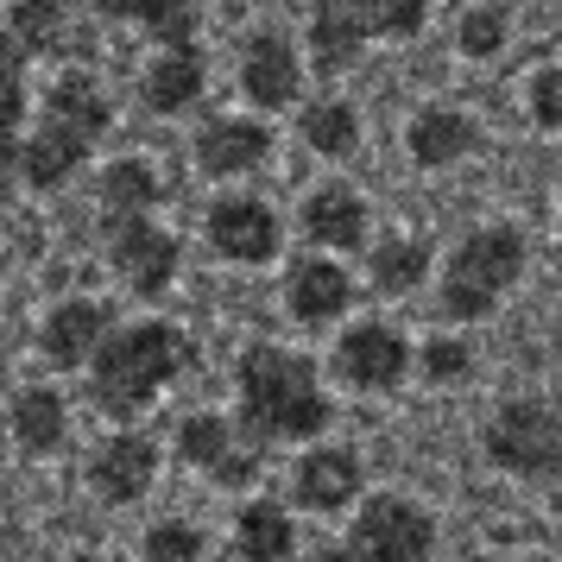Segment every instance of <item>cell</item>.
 I'll use <instances>...</instances> for the list:
<instances>
[{
    "mask_svg": "<svg viewBox=\"0 0 562 562\" xmlns=\"http://www.w3.org/2000/svg\"><path fill=\"white\" fill-rule=\"evenodd\" d=\"M234 405H240V430L259 449L266 442H310L335 424V405L316 380V367L291 348H272V341H259L234 360Z\"/></svg>",
    "mask_w": 562,
    "mask_h": 562,
    "instance_id": "1",
    "label": "cell"
},
{
    "mask_svg": "<svg viewBox=\"0 0 562 562\" xmlns=\"http://www.w3.org/2000/svg\"><path fill=\"white\" fill-rule=\"evenodd\" d=\"M196 360L190 335L178 323H133L114 329L102 341V355L89 360V398L95 411H108L114 424H139L158 405V392L178 380L183 367Z\"/></svg>",
    "mask_w": 562,
    "mask_h": 562,
    "instance_id": "2",
    "label": "cell"
},
{
    "mask_svg": "<svg viewBox=\"0 0 562 562\" xmlns=\"http://www.w3.org/2000/svg\"><path fill=\"white\" fill-rule=\"evenodd\" d=\"M102 127H108V102L89 89V77H64L52 89V102H45L38 133L20 146V178H26L32 190L64 183L82 158H89V146L102 139Z\"/></svg>",
    "mask_w": 562,
    "mask_h": 562,
    "instance_id": "3",
    "label": "cell"
},
{
    "mask_svg": "<svg viewBox=\"0 0 562 562\" xmlns=\"http://www.w3.org/2000/svg\"><path fill=\"white\" fill-rule=\"evenodd\" d=\"M481 449L493 468H506L518 481H562V385L506 398L486 417Z\"/></svg>",
    "mask_w": 562,
    "mask_h": 562,
    "instance_id": "4",
    "label": "cell"
},
{
    "mask_svg": "<svg viewBox=\"0 0 562 562\" xmlns=\"http://www.w3.org/2000/svg\"><path fill=\"white\" fill-rule=\"evenodd\" d=\"M518 272H525V240H518V228H474L456 254H449L442 304L436 310H442L449 323H474V316H486V310L518 284Z\"/></svg>",
    "mask_w": 562,
    "mask_h": 562,
    "instance_id": "5",
    "label": "cell"
},
{
    "mask_svg": "<svg viewBox=\"0 0 562 562\" xmlns=\"http://www.w3.org/2000/svg\"><path fill=\"white\" fill-rule=\"evenodd\" d=\"M355 550L367 562H430L436 557V518L405 493H373L355 512Z\"/></svg>",
    "mask_w": 562,
    "mask_h": 562,
    "instance_id": "6",
    "label": "cell"
},
{
    "mask_svg": "<svg viewBox=\"0 0 562 562\" xmlns=\"http://www.w3.org/2000/svg\"><path fill=\"white\" fill-rule=\"evenodd\" d=\"M171 449H178L183 468L209 474L215 486H254V481H259V442L240 430V424L215 417V411L183 417L178 436H171Z\"/></svg>",
    "mask_w": 562,
    "mask_h": 562,
    "instance_id": "7",
    "label": "cell"
},
{
    "mask_svg": "<svg viewBox=\"0 0 562 562\" xmlns=\"http://www.w3.org/2000/svg\"><path fill=\"white\" fill-rule=\"evenodd\" d=\"M335 373L355 392H398L411 373V341L385 323H355L335 341Z\"/></svg>",
    "mask_w": 562,
    "mask_h": 562,
    "instance_id": "8",
    "label": "cell"
},
{
    "mask_svg": "<svg viewBox=\"0 0 562 562\" xmlns=\"http://www.w3.org/2000/svg\"><path fill=\"white\" fill-rule=\"evenodd\" d=\"M158 481V442L146 430H114L89 456V486H95V499L108 506H139Z\"/></svg>",
    "mask_w": 562,
    "mask_h": 562,
    "instance_id": "9",
    "label": "cell"
},
{
    "mask_svg": "<svg viewBox=\"0 0 562 562\" xmlns=\"http://www.w3.org/2000/svg\"><path fill=\"white\" fill-rule=\"evenodd\" d=\"M360 456L355 449H341V442H323V449H310L297 461V474H291V506L297 512H316V518H335V512H348L360 499Z\"/></svg>",
    "mask_w": 562,
    "mask_h": 562,
    "instance_id": "10",
    "label": "cell"
},
{
    "mask_svg": "<svg viewBox=\"0 0 562 562\" xmlns=\"http://www.w3.org/2000/svg\"><path fill=\"white\" fill-rule=\"evenodd\" d=\"M279 215L254 196H228V203L209 209V247L234 266H266V259H279Z\"/></svg>",
    "mask_w": 562,
    "mask_h": 562,
    "instance_id": "11",
    "label": "cell"
},
{
    "mask_svg": "<svg viewBox=\"0 0 562 562\" xmlns=\"http://www.w3.org/2000/svg\"><path fill=\"white\" fill-rule=\"evenodd\" d=\"M114 266H121V279L139 291V297H158L165 284L178 279V240L165 228H153L146 215H127V222H114Z\"/></svg>",
    "mask_w": 562,
    "mask_h": 562,
    "instance_id": "12",
    "label": "cell"
},
{
    "mask_svg": "<svg viewBox=\"0 0 562 562\" xmlns=\"http://www.w3.org/2000/svg\"><path fill=\"white\" fill-rule=\"evenodd\" d=\"M102 341H108V304H95V297L57 304L45 316V329H38V348H45L52 367H89L102 355Z\"/></svg>",
    "mask_w": 562,
    "mask_h": 562,
    "instance_id": "13",
    "label": "cell"
},
{
    "mask_svg": "<svg viewBox=\"0 0 562 562\" xmlns=\"http://www.w3.org/2000/svg\"><path fill=\"white\" fill-rule=\"evenodd\" d=\"M284 304H291L297 323H335L341 310L355 304V284H348V272L329 266V259H304V266H291Z\"/></svg>",
    "mask_w": 562,
    "mask_h": 562,
    "instance_id": "14",
    "label": "cell"
},
{
    "mask_svg": "<svg viewBox=\"0 0 562 562\" xmlns=\"http://www.w3.org/2000/svg\"><path fill=\"white\" fill-rule=\"evenodd\" d=\"M234 550H240V562H297L304 550H297V531H291V506H279V499L240 506Z\"/></svg>",
    "mask_w": 562,
    "mask_h": 562,
    "instance_id": "15",
    "label": "cell"
},
{
    "mask_svg": "<svg viewBox=\"0 0 562 562\" xmlns=\"http://www.w3.org/2000/svg\"><path fill=\"white\" fill-rule=\"evenodd\" d=\"M240 77H247V95H254L259 108H284L291 95H297V57H291V38H284V32H259L254 45H247Z\"/></svg>",
    "mask_w": 562,
    "mask_h": 562,
    "instance_id": "16",
    "label": "cell"
},
{
    "mask_svg": "<svg viewBox=\"0 0 562 562\" xmlns=\"http://www.w3.org/2000/svg\"><path fill=\"white\" fill-rule=\"evenodd\" d=\"M266 153H272V139H266V127H254V121H215V127H203V139H196V165H203L209 178H240V171H254Z\"/></svg>",
    "mask_w": 562,
    "mask_h": 562,
    "instance_id": "17",
    "label": "cell"
},
{
    "mask_svg": "<svg viewBox=\"0 0 562 562\" xmlns=\"http://www.w3.org/2000/svg\"><path fill=\"white\" fill-rule=\"evenodd\" d=\"M7 424H13V442L26 449V456H52L64 430H70V417H64V398H57L52 385H20L13 392V411H7Z\"/></svg>",
    "mask_w": 562,
    "mask_h": 562,
    "instance_id": "18",
    "label": "cell"
},
{
    "mask_svg": "<svg viewBox=\"0 0 562 562\" xmlns=\"http://www.w3.org/2000/svg\"><path fill=\"white\" fill-rule=\"evenodd\" d=\"M304 234L310 240H323V247H335V254H355L360 240H367V209H360L355 190H316L304 203Z\"/></svg>",
    "mask_w": 562,
    "mask_h": 562,
    "instance_id": "19",
    "label": "cell"
},
{
    "mask_svg": "<svg viewBox=\"0 0 562 562\" xmlns=\"http://www.w3.org/2000/svg\"><path fill=\"white\" fill-rule=\"evenodd\" d=\"M360 32H367L360 7L323 0V7H316V20H310V45H316V64H323V70H341V64H355Z\"/></svg>",
    "mask_w": 562,
    "mask_h": 562,
    "instance_id": "20",
    "label": "cell"
},
{
    "mask_svg": "<svg viewBox=\"0 0 562 562\" xmlns=\"http://www.w3.org/2000/svg\"><path fill=\"white\" fill-rule=\"evenodd\" d=\"M474 146V127H468V114H449V108H424L417 121H411V158L417 165H449Z\"/></svg>",
    "mask_w": 562,
    "mask_h": 562,
    "instance_id": "21",
    "label": "cell"
},
{
    "mask_svg": "<svg viewBox=\"0 0 562 562\" xmlns=\"http://www.w3.org/2000/svg\"><path fill=\"white\" fill-rule=\"evenodd\" d=\"M203 95V57L190 52V45H178L171 57H158L153 77H146V102L158 108V114H178V108H190Z\"/></svg>",
    "mask_w": 562,
    "mask_h": 562,
    "instance_id": "22",
    "label": "cell"
},
{
    "mask_svg": "<svg viewBox=\"0 0 562 562\" xmlns=\"http://www.w3.org/2000/svg\"><path fill=\"white\" fill-rule=\"evenodd\" d=\"M153 203H158L153 165H139V158H121V165H108V178H102V209H108V222L146 215Z\"/></svg>",
    "mask_w": 562,
    "mask_h": 562,
    "instance_id": "23",
    "label": "cell"
},
{
    "mask_svg": "<svg viewBox=\"0 0 562 562\" xmlns=\"http://www.w3.org/2000/svg\"><path fill=\"white\" fill-rule=\"evenodd\" d=\"M424 272H430V247L424 240H385L373 254V291H385V297H405Z\"/></svg>",
    "mask_w": 562,
    "mask_h": 562,
    "instance_id": "24",
    "label": "cell"
},
{
    "mask_svg": "<svg viewBox=\"0 0 562 562\" xmlns=\"http://www.w3.org/2000/svg\"><path fill=\"white\" fill-rule=\"evenodd\" d=\"M304 139L323 158H348V153H355V139H360V133H355V108H348V102L310 108V114H304Z\"/></svg>",
    "mask_w": 562,
    "mask_h": 562,
    "instance_id": "25",
    "label": "cell"
},
{
    "mask_svg": "<svg viewBox=\"0 0 562 562\" xmlns=\"http://www.w3.org/2000/svg\"><path fill=\"white\" fill-rule=\"evenodd\" d=\"M57 26H64V13H57L52 0H20L13 7V57L57 45Z\"/></svg>",
    "mask_w": 562,
    "mask_h": 562,
    "instance_id": "26",
    "label": "cell"
},
{
    "mask_svg": "<svg viewBox=\"0 0 562 562\" xmlns=\"http://www.w3.org/2000/svg\"><path fill=\"white\" fill-rule=\"evenodd\" d=\"M209 543L196 525H183V518H165V525H153L146 531V562H203Z\"/></svg>",
    "mask_w": 562,
    "mask_h": 562,
    "instance_id": "27",
    "label": "cell"
},
{
    "mask_svg": "<svg viewBox=\"0 0 562 562\" xmlns=\"http://www.w3.org/2000/svg\"><path fill=\"white\" fill-rule=\"evenodd\" d=\"M121 13H133L139 26H153L171 45H190V0H114Z\"/></svg>",
    "mask_w": 562,
    "mask_h": 562,
    "instance_id": "28",
    "label": "cell"
},
{
    "mask_svg": "<svg viewBox=\"0 0 562 562\" xmlns=\"http://www.w3.org/2000/svg\"><path fill=\"white\" fill-rule=\"evenodd\" d=\"M424 7H430V0H360V20H367V32L411 38V32L424 26Z\"/></svg>",
    "mask_w": 562,
    "mask_h": 562,
    "instance_id": "29",
    "label": "cell"
},
{
    "mask_svg": "<svg viewBox=\"0 0 562 562\" xmlns=\"http://www.w3.org/2000/svg\"><path fill=\"white\" fill-rule=\"evenodd\" d=\"M468 367H474V355L461 348L456 335H436L430 348H424V373H430L436 385H456V380H468Z\"/></svg>",
    "mask_w": 562,
    "mask_h": 562,
    "instance_id": "30",
    "label": "cell"
},
{
    "mask_svg": "<svg viewBox=\"0 0 562 562\" xmlns=\"http://www.w3.org/2000/svg\"><path fill=\"white\" fill-rule=\"evenodd\" d=\"M499 45H506V13H499V7L468 13V26H461V52L468 57H493Z\"/></svg>",
    "mask_w": 562,
    "mask_h": 562,
    "instance_id": "31",
    "label": "cell"
},
{
    "mask_svg": "<svg viewBox=\"0 0 562 562\" xmlns=\"http://www.w3.org/2000/svg\"><path fill=\"white\" fill-rule=\"evenodd\" d=\"M531 114L543 127H562V70H543L531 82Z\"/></svg>",
    "mask_w": 562,
    "mask_h": 562,
    "instance_id": "32",
    "label": "cell"
},
{
    "mask_svg": "<svg viewBox=\"0 0 562 562\" xmlns=\"http://www.w3.org/2000/svg\"><path fill=\"white\" fill-rule=\"evenodd\" d=\"M297 562H367V557H360L355 543H348V550H341V543H323V550H304Z\"/></svg>",
    "mask_w": 562,
    "mask_h": 562,
    "instance_id": "33",
    "label": "cell"
}]
</instances>
